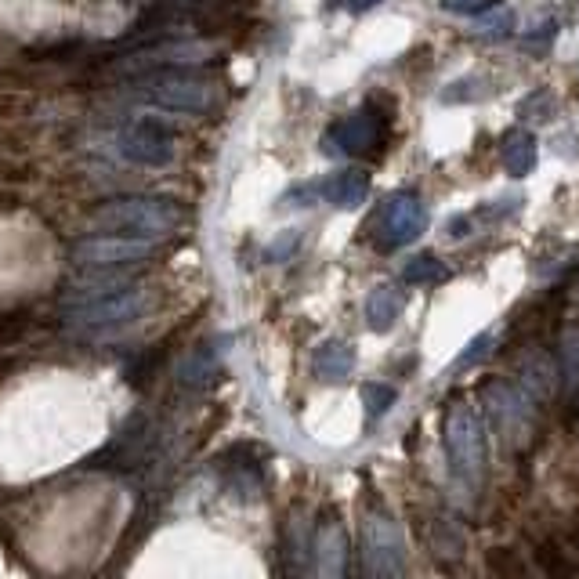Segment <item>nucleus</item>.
Instances as JSON below:
<instances>
[{"mask_svg": "<svg viewBox=\"0 0 579 579\" xmlns=\"http://www.w3.org/2000/svg\"><path fill=\"white\" fill-rule=\"evenodd\" d=\"M66 326L80 337H113L149 312V294L127 272H87L66 290Z\"/></svg>", "mask_w": 579, "mask_h": 579, "instance_id": "1", "label": "nucleus"}, {"mask_svg": "<svg viewBox=\"0 0 579 579\" xmlns=\"http://www.w3.org/2000/svg\"><path fill=\"white\" fill-rule=\"evenodd\" d=\"M91 221L98 232H120V236L160 243L178 232L185 210L167 196H116V200L102 203Z\"/></svg>", "mask_w": 579, "mask_h": 579, "instance_id": "2", "label": "nucleus"}, {"mask_svg": "<svg viewBox=\"0 0 579 579\" xmlns=\"http://www.w3.org/2000/svg\"><path fill=\"white\" fill-rule=\"evenodd\" d=\"M127 102L152 113H174V116H203L218 102V87L189 76L181 69H163V73H145L138 84L127 91Z\"/></svg>", "mask_w": 579, "mask_h": 579, "instance_id": "3", "label": "nucleus"}, {"mask_svg": "<svg viewBox=\"0 0 579 579\" xmlns=\"http://www.w3.org/2000/svg\"><path fill=\"white\" fill-rule=\"evenodd\" d=\"M91 149L109 156V160L131 163V167H149V171H160L167 163H174V134L152 120V116H134V120H124V124L109 127L91 142Z\"/></svg>", "mask_w": 579, "mask_h": 579, "instance_id": "4", "label": "nucleus"}, {"mask_svg": "<svg viewBox=\"0 0 579 579\" xmlns=\"http://www.w3.org/2000/svg\"><path fill=\"white\" fill-rule=\"evenodd\" d=\"M446 456L449 471L467 493H478L485 482V424L475 406L456 402L446 413Z\"/></svg>", "mask_w": 579, "mask_h": 579, "instance_id": "5", "label": "nucleus"}, {"mask_svg": "<svg viewBox=\"0 0 579 579\" xmlns=\"http://www.w3.org/2000/svg\"><path fill=\"white\" fill-rule=\"evenodd\" d=\"M149 239H131L120 232H98V236L76 239L73 247V265L84 272H127V268L142 265L152 257Z\"/></svg>", "mask_w": 579, "mask_h": 579, "instance_id": "6", "label": "nucleus"}, {"mask_svg": "<svg viewBox=\"0 0 579 579\" xmlns=\"http://www.w3.org/2000/svg\"><path fill=\"white\" fill-rule=\"evenodd\" d=\"M218 55V44L210 40H163V44H149V48L131 51L127 58L116 62L120 73L145 76V73H163V69H189L203 66Z\"/></svg>", "mask_w": 579, "mask_h": 579, "instance_id": "7", "label": "nucleus"}, {"mask_svg": "<svg viewBox=\"0 0 579 579\" xmlns=\"http://www.w3.org/2000/svg\"><path fill=\"white\" fill-rule=\"evenodd\" d=\"M362 569L373 579H391L406 572V547L391 518L370 514L362 525Z\"/></svg>", "mask_w": 579, "mask_h": 579, "instance_id": "8", "label": "nucleus"}, {"mask_svg": "<svg viewBox=\"0 0 579 579\" xmlns=\"http://www.w3.org/2000/svg\"><path fill=\"white\" fill-rule=\"evenodd\" d=\"M428 228V210L413 192H395L377 214V247L399 250Z\"/></svg>", "mask_w": 579, "mask_h": 579, "instance_id": "9", "label": "nucleus"}, {"mask_svg": "<svg viewBox=\"0 0 579 579\" xmlns=\"http://www.w3.org/2000/svg\"><path fill=\"white\" fill-rule=\"evenodd\" d=\"M489 399L496 409V424L507 431L511 438H525L529 431V395L514 391L511 384H489Z\"/></svg>", "mask_w": 579, "mask_h": 579, "instance_id": "10", "label": "nucleus"}, {"mask_svg": "<svg viewBox=\"0 0 579 579\" xmlns=\"http://www.w3.org/2000/svg\"><path fill=\"white\" fill-rule=\"evenodd\" d=\"M536 156H540V145H536V134L525 131V127H511L500 142V160H504V171L511 178H529L536 171Z\"/></svg>", "mask_w": 579, "mask_h": 579, "instance_id": "11", "label": "nucleus"}, {"mask_svg": "<svg viewBox=\"0 0 579 579\" xmlns=\"http://www.w3.org/2000/svg\"><path fill=\"white\" fill-rule=\"evenodd\" d=\"M380 138V120L370 109H359V113L344 116L341 124L333 127V142L341 145L344 152H370Z\"/></svg>", "mask_w": 579, "mask_h": 579, "instance_id": "12", "label": "nucleus"}, {"mask_svg": "<svg viewBox=\"0 0 579 579\" xmlns=\"http://www.w3.org/2000/svg\"><path fill=\"white\" fill-rule=\"evenodd\" d=\"M344 565H348V536L337 522H326L315 536V569L337 579L344 576Z\"/></svg>", "mask_w": 579, "mask_h": 579, "instance_id": "13", "label": "nucleus"}, {"mask_svg": "<svg viewBox=\"0 0 579 579\" xmlns=\"http://www.w3.org/2000/svg\"><path fill=\"white\" fill-rule=\"evenodd\" d=\"M319 192H323L337 210H355L366 203V196H370V174L366 171H337L333 178L323 181V189Z\"/></svg>", "mask_w": 579, "mask_h": 579, "instance_id": "14", "label": "nucleus"}, {"mask_svg": "<svg viewBox=\"0 0 579 579\" xmlns=\"http://www.w3.org/2000/svg\"><path fill=\"white\" fill-rule=\"evenodd\" d=\"M402 308H406V294H402L399 286L380 283V286H373L370 297H366V323H370V330L384 333L399 323Z\"/></svg>", "mask_w": 579, "mask_h": 579, "instance_id": "15", "label": "nucleus"}, {"mask_svg": "<svg viewBox=\"0 0 579 579\" xmlns=\"http://www.w3.org/2000/svg\"><path fill=\"white\" fill-rule=\"evenodd\" d=\"M312 366L323 380L341 384V380H348V373L355 370V348L348 341H323L315 348Z\"/></svg>", "mask_w": 579, "mask_h": 579, "instance_id": "16", "label": "nucleus"}, {"mask_svg": "<svg viewBox=\"0 0 579 579\" xmlns=\"http://www.w3.org/2000/svg\"><path fill=\"white\" fill-rule=\"evenodd\" d=\"M522 380H525V395L532 402H547L558 391V366H554L547 355L532 352L529 359L522 362Z\"/></svg>", "mask_w": 579, "mask_h": 579, "instance_id": "17", "label": "nucleus"}, {"mask_svg": "<svg viewBox=\"0 0 579 579\" xmlns=\"http://www.w3.org/2000/svg\"><path fill=\"white\" fill-rule=\"evenodd\" d=\"M446 276H449V268L442 265L435 254H417L406 265V272H402V279H406L409 286H435Z\"/></svg>", "mask_w": 579, "mask_h": 579, "instance_id": "18", "label": "nucleus"}, {"mask_svg": "<svg viewBox=\"0 0 579 579\" xmlns=\"http://www.w3.org/2000/svg\"><path fill=\"white\" fill-rule=\"evenodd\" d=\"M214 366H218V359H214V352H210V344H200V348H196V352L185 359V366H181V384H189V388H200V384H207V380H210Z\"/></svg>", "mask_w": 579, "mask_h": 579, "instance_id": "19", "label": "nucleus"}, {"mask_svg": "<svg viewBox=\"0 0 579 579\" xmlns=\"http://www.w3.org/2000/svg\"><path fill=\"white\" fill-rule=\"evenodd\" d=\"M362 402H366V417L377 420L395 406V388L391 384H366L362 388Z\"/></svg>", "mask_w": 579, "mask_h": 579, "instance_id": "20", "label": "nucleus"}, {"mask_svg": "<svg viewBox=\"0 0 579 579\" xmlns=\"http://www.w3.org/2000/svg\"><path fill=\"white\" fill-rule=\"evenodd\" d=\"M561 370L572 384H579V330H569L561 341Z\"/></svg>", "mask_w": 579, "mask_h": 579, "instance_id": "21", "label": "nucleus"}, {"mask_svg": "<svg viewBox=\"0 0 579 579\" xmlns=\"http://www.w3.org/2000/svg\"><path fill=\"white\" fill-rule=\"evenodd\" d=\"M514 29V11L504 8V11H496V15H489L485 22H478V37H507Z\"/></svg>", "mask_w": 579, "mask_h": 579, "instance_id": "22", "label": "nucleus"}, {"mask_svg": "<svg viewBox=\"0 0 579 579\" xmlns=\"http://www.w3.org/2000/svg\"><path fill=\"white\" fill-rule=\"evenodd\" d=\"M301 247V236H297V232H283V236L276 239V243H272V247H268V261H286V257L294 254V250Z\"/></svg>", "mask_w": 579, "mask_h": 579, "instance_id": "23", "label": "nucleus"}, {"mask_svg": "<svg viewBox=\"0 0 579 579\" xmlns=\"http://www.w3.org/2000/svg\"><path fill=\"white\" fill-rule=\"evenodd\" d=\"M489 341H493V333H489V330H485V333H478L475 341H471V344H467V348H464V352H460V359H456V366H471V362H478V359H482V355H485V344H489Z\"/></svg>", "mask_w": 579, "mask_h": 579, "instance_id": "24", "label": "nucleus"}, {"mask_svg": "<svg viewBox=\"0 0 579 579\" xmlns=\"http://www.w3.org/2000/svg\"><path fill=\"white\" fill-rule=\"evenodd\" d=\"M446 11H453V15H475V11L489 8L493 0H438Z\"/></svg>", "mask_w": 579, "mask_h": 579, "instance_id": "25", "label": "nucleus"}, {"mask_svg": "<svg viewBox=\"0 0 579 579\" xmlns=\"http://www.w3.org/2000/svg\"><path fill=\"white\" fill-rule=\"evenodd\" d=\"M377 4H384V0H348V8H352V11H359V15H362V11L377 8Z\"/></svg>", "mask_w": 579, "mask_h": 579, "instance_id": "26", "label": "nucleus"}]
</instances>
